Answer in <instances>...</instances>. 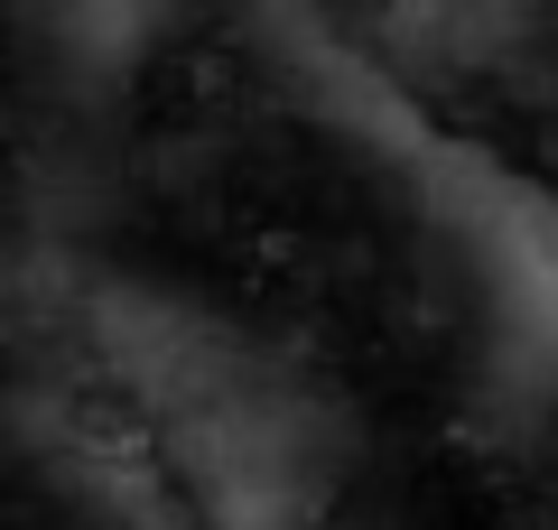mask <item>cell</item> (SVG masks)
<instances>
[{"mask_svg":"<svg viewBox=\"0 0 558 530\" xmlns=\"http://www.w3.org/2000/svg\"><path fill=\"white\" fill-rule=\"evenodd\" d=\"M270 47L289 57L307 112L336 121L354 149L391 158L410 205L428 215V233L465 261L475 308H484V363H494V382L512 400H549L558 392V196L531 186L512 158L438 131V121L381 75L373 47L336 38L299 0L270 10Z\"/></svg>","mask_w":558,"mask_h":530,"instance_id":"7a4b0ae2","label":"cell"},{"mask_svg":"<svg viewBox=\"0 0 558 530\" xmlns=\"http://www.w3.org/2000/svg\"><path fill=\"white\" fill-rule=\"evenodd\" d=\"M28 10H38V38L57 47V65L75 84H121L159 28V0H28Z\"/></svg>","mask_w":558,"mask_h":530,"instance_id":"277c9868","label":"cell"},{"mask_svg":"<svg viewBox=\"0 0 558 530\" xmlns=\"http://www.w3.org/2000/svg\"><path fill=\"white\" fill-rule=\"evenodd\" d=\"M539 0H400L381 20V47L400 65H438V75H475V65H502L521 38H531ZM373 47V57H381Z\"/></svg>","mask_w":558,"mask_h":530,"instance_id":"3957f363","label":"cell"},{"mask_svg":"<svg viewBox=\"0 0 558 530\" xmlns=\"http://www.w3.org/2000/svg\"><path fill=\"white\" fill-rule=\"evenodd\" d=\"M84 335L186 530H326L344 493V410L289 353L149 279H102Z\"/></svg>","mask_w":558,"mask_h":530,"instance_id":"6da1fadb","label":"cell"}]
</instances>
